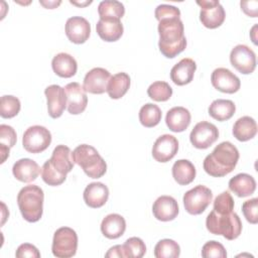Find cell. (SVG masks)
<instances>
[{
    "label": "cell",
    "instance_id": "6da1fadb",
    "mask_svg": "<svg viewBox=\"0 0 258 258\" xmlns=\"http://www.w3.org/2000/svg\"><path fill=\"white\" fill-rule=\"evenodd\" d=\"M158 34L159 50L168 58L175 57L186 47L184 27L179 16L160 19L158 23Z\"/></svg>",
    "mask_w": 258,
    "mask_h": 258
},
{
    "label": "cell",
    "instance_id": "7a4b0ae2",
    "mask_svg": "<svg viewBox=\"0 0 258 258\" xmlns=\"http://www.w3.org/2000/svg\"><path fill=\"white\" fill-rule=\"evenodd\" d=\"M239 156L237 147L229 141H224L218 144L212 153L206 156L203 166L209 175L222 177L233 171Z\"/></svg>",
    "mask_w": 258,
    "mask_h": 258
},
{
    "label": "cell",
    "instance_id": "3957f363",
    "mask_svg": "<svg viewBox=\"0 0 258 258\" xmlns=\"http://www.w3.org/2000/svg\"><path fill=\"white\" fill-rule=\"evenodd\" d=\"M43 190L35 184L22 187L17 195V205L24 220L34 223L40 220L43 213Z\"/></svg>",
    "mask_w": 258,
    "mask_h": 258
},
{
    "label": "cell",
    "instance_id": "277c9868",
    "mask_svg": "<svg viewBox=\"0 0 258 258\" xmlns=\"http://www.w3.org/2000/svg\"><path fill=\"white\" fill-rule=\"evenodd\" d=\"M75 163L82 167L84 172L91 178H100L107 171V164L96 148L88 144L77 146L72 152Z\"/></svg>",
    "mask_w": 258,
    "mask_h": 258
},
{
    "label": "cell",
    "instance_id": "5b68a950",
    "mask_svg": "<svg viewBox=\"0 0 258 258\" xmlns=\"http://www.w3.org/2000/svg\"><path fill=\"white\" fill-rule=\"evenodd\" d=\"M206 227L210 233L222 235L227 240L237 239L242 232V222L234 212L219 214L213 210L207 217Z\"/></svg>",
    "mask_w": 258,
    "mask_h": 258
},
{
    "label": "cell",
    "instance_id": "8992f818",
    "mask_svg": "<svg viewBox=\"0 0 258 258\" xmlns=\"http://www.w3.org/2000/svg\"><path fill=\"white\" fill-rule=\"evenodd\" d=\"M78 249V235L70 227H61L53 234L51 251L55 257L70 258L76 255Z\"/></svg>",
    "mask_w": 258,
    "mask_h": 258
},
{
    "label": "cell",
    "instance_id": "52a82bcc",
    "mask_svg": "<svg viewBox=\"0 0 258 258\" xmlns=\"http://www.w3.org/2000/svg\"><path fill=\"white\" fill-rule=\"evenodd\" d=\"M213 199L212 190L202 184L195 186L183 195V206L190 215H200L205 212Z\"/></svg>",
    "mask_w": 258,
    "mask_h": 258
},
{
    "label": "cell",
    "instance_id": "ba28073f",
    "mask_svg": "<svg viewBox=\"0 0 258 258\" xmlns=\"http://www.w3.org/2000/svg\"><path fill=\"white\" fill-rule=\"evenodd\" d=\"M51 143V133L48 129L40 125L28 127L22 137L24 149L30 153L44 151Z\"/></svg>",
    "mask_w": 258,
    "mask_h": 258
},
{
    "label": "cell",
    "instance_id": "9c48e42d",
    "mask_svg": "<svg viewBox=\"0 0 258 258\" xmlns=\"http://www.w3.org/2000/svg\"><path fill=\"white\" fill-rule=\"evenodd\" d=\"M197 4L201 7L200 20L205 27L214 29L223 24L226 17V12L219 1L199 0L197 1Z\"/></svg>",
    "mask_w": 258,
    "mask_h": 258
},
{
    "label": "cell",
    "instance_id": "30bf717a",
    "mask_svg": "<svg viewBox=\"0 0 258 258\" xmlns=\"http://www.w3.org/2000/svg\"><path fill=\"white\" fill-rule=\"evenodd\" d=\"M218 138V128L208 121H202L197 123L189 134L190 143L194 145V147L198 149L209 148L217 141Z\"/></svg>",
    "mask_w": 258,
    "mask_h": 258
},
{
    "label": "cell",
    "instance_id": "8fae6325",
    "mask_svg": "<svg viewBox=\"0 0 258 258\" xmlns=\"http://www.w3.org/2000/svg\"><path fill=\"white\" fill-rule=\"evenodd\" d=\"M231 64L241 74L249 75L256 68V54L245 44H238L230 53Z\"/></svg>",
    "mask_w": 258,
    "mask_h": 258
},
{
    "label": "cell",
    "instance_id": "7c38bea8",
    "mask_svg": "<svg viewBox=\"0 0 258 258\" xmlns=\"http://www.w3.org/2000/svg\"><path fill=\"white\" fill-rule=\"evenodd\" d=\"M211 82L215 89L227 94H234L241 87L240 79L226 68L214 70L211 76Z\"/></svg>",
    "mask_w": 258,
    "mask_h": 258
},
{
    "label": "cell",
    "instance_id": "4fadbf2b",
    "mask_svg": "<svg viewBox=\"0 0 258 258\" xmlns=\"http://www.w3.org/2000/svg\"><path fill=\"white\" fill-rule=\"evenodd\" d=\"M64 92L69 113L72 115L83 113L88 105V97L83 86L76 82L70 83L64 87Z\"/></svg>",
    "mask_w": 258,
    "mask_h": 258
},
{
    "label": "cell",
    "instance_id": "5bb4252c",
    "mask_svg": "<svg viewBox=\"0 0 258 258\" xmlns=\"http://www.w3.org/2000/svg\"><path fill=\"white\" fill-rule=\"evenodd\" d=\"M178 150V141L173 135L163 134L159 136L152 146V156L158 162L171 160Z\"/></svg>",
    "mask_w": 258,
    "mask_h": 258
},
{
    "label": "cell",
    "instance_id": "9a60e30c",
    "mask_svg": "<svg viewBox=\"0 0 258 258\" xmlns=\"http://www.w3.org/2000/svg\"><path fill=\"white\" fill-rule=\"evenodd\" d=\"M44 95L46 97L48 115L53 119L60 117L67 108L64 88H61L58 85H50L45 88Z\"/></svg>",
    "mask_w": 258,
    "mask_h": 258
},
{
    "label": "cell",
    "instance_id": "2e32d148",
    "mask_svg": "<svg viewBox=\"0 0 258 258\" xmlns=\"http://www.w3.org/2000/svg\"><path fill=\"white\" fill-rule=\"evenodd\" d=\"M111 78L110 73L103 68H94L89 71L83 83V88L87 93L103 94L107 92V86Z\"/></svg>",
    "mask_w": 258,
    "mask_h": 258
},
{
    "label": "cell",
    "instance_id": "e0dca14e",
    "mask_svg": "<svg viewBox=\"0 0 258 258\" xmlns=\"http://www.w3.org/2000/svg\"><path fill=\"white\" fill-rule=\"evenodd\" d=\"M66 34L70 41L76 44L84 43L90 37L91 25L82 16L70 17L66 22Z\"/></svg>",
    "mask_w": 258,
    "mask_h": 258
},
{
    "label": "cell",
    "instance_id": "ac0fdd59",
    "mask_svg": "<svg viewBox=\"0 0 258 258\" xmlns=\"http://www.w3.org/2000/svg\"><path fill=\"white\" fill-rule=\"evenodd\" d=\"M178 204L170 196H161L156 199L152 206V213L155 219L161 222L174 220L178 215Z\"/></svg>",
    "mask_w": 258,
    "mask_h": 258
},
{
    "label": "cell",
    "instance_id": "d6986e66",
    "mask_svg": "<svg viewBox=\"0 0 258 258\" xmlns=\"http://www.w3.org/2000/svg\"><path fill=\"white\" fill-rule=\"evenodd\" d=\"M50 166L60 175L67 177V174L72 171L74 167V160L72 157L71 149L66 145H57L47 160Z\"/></svg>",
    "mask_w": 258,
    "mask_h": 258
},
{
    "label": "cell",
    "instance_id": "ffe728a7",
    "mask_svg": "<svg viewBox=\"0 0 258 258\" xmlns=\"http://www.w3.org/2000/svg\"><path fill=\"white\" fill-rule=\"evenodd\" d=\"M83 197L88 207L98 209L107 203L109 198V188L103 182H91L86 186Z\"/></svg>",
    "mask_w": 258,
    "mask_h": 258
},
{
    "label": "cell",
    "instance_id": "44dd1931",
    "mask_svg": "<svg viewBox=\"0 0 258 258\" xmlns=\"http://www.w3.org/2000/svg\"><path fill=\"white\" fill-rule=\"evenodd\" d=\"M197 70V63L194 59L184 57L174 64L170 71V79L177 86L189 84Z\"/></svg>",
    "mask_w": 258,
    "mask_h": 258
},
{
    "label": "cell",
    "instance_id": "7402d4cb",
    "mask_svg": "<svg viewBox=\"0 0 258 258\" xmlns=\"http://www.w3.org/2000/svg\"><path fill=\"white\" fill-rule=\"evenodd\" d=\"M41 168L30 158H21L17 160L12 167L14 177L22 182H31L37 178Z\"/></svg>",
    "mask_w": 258,
    "mask_h": 258
},
{
    "label": "cell",
    "instance_id": "603a6c76",
    "mask_svg": "<svg viewBox=\"0 0 258 258\" xmlns=\"http://www.w3.org/2000/svg\"><path fill=\"white\" fill-rule=\"evenodd\" d=\"M191 116L189 111L184 107H173L166 113L165 123L172 132H182L190 124Z\"/></svg>",
    "mask_w": 258,
    "mask_h": 258
},
{
    "label": "cell",
    "instance_id": "cb8c5ba5",
    "mask_svg": "<svg viewBox=\"0 0 258 258\" xmlns=\"http://www.w3.org/2000/svg\"><path fill=\"white\" fill-rule=\"evenodd\" d=\"M98 35L105 41L112 42L118 40L124 31L120 19H99L96 24Z\"/></svg>",
    "mask_w": 258,
    "mask_h": 258
},
{
    "label": "cell",
    "instance_id": "d4e9b609",
    "mask_svg": "<svg viewBox=\"0 0 258 258\" xmlns=\"http://www.w3.org/2000/svg\"><path fill=\"white\" fill-rule=\"evenodd\" d=\"M51 68L55 75L60 78H71L76 75L78 63L74 56L66 52H59L53 56Z\"/></svg>",
    "mask_w": 258,
    "mask_h": 258
},
{
    "label": "cell",
    "instance_id": "484cf974",
    "mask_svg": "<svg viewBox=\"0 0 258 258\" xmlns=\"http://www.w3.org/2000/svg\"><path fill=\"white\" fill-rule=\"evenodd\" d=\"M125 230V219L119 214H109L101 223V232L108 239H117L121 237Z\"/></svg>",
    "mask_w": 258,
    "mask_h": 258
},
{
    "label": "cell",
    "instance_id": "4316f807",
    "mask_svg": "<svg viewBox=\"0 0 258 258\" xmlns=\"http://www.w3.org/2000/svg\"><path fill=\"white\" fill-rule=\"evenodd\" d=\"M229 188L239 198H246L254 194L256 181L248 173H239L229 180Z\"/></svg>",
    "mask_w": 258,
    "mask_h": 258
},
{
    "label": "cell",
    "instance_id": "83f0119b",
    "mask_svg": "<svg viewBox=\"0 0 258 258\" xmlns=\"http://www.w3.org/2000/svg\"><path fill=\"white\" fill-rule=\"evenodd\" d=\"M257 133L256 121L250 116L239 118L233 126V135L239 141H248L255 137Z\"/></svg>",
    "mask_w": 258,
    "mask_h": 258
},
{
    "label": "cell",
    "instance_id": "f1b7e54d",
    "mask_svg": "<svg viewBox=\"0 0 258 258\" xmlns=\"http://www.w3.org/2000/svg\"><path fill=\"white\" fill-rule=\"evenodd\" d=\"M172 176L180 185H186L196 177V167L187 159H179L172 165Z\"/></svg>",
    "mask_w": 258,
    "mask_h": 258
},
{
    "label": "cell",
    "instance_id": "f546056e",
    "mask_svg": "<svg viewBox=\"0 0 258 258\" xmlns=\"http://www.w3.org/2000/svg\"><path fill=\"white\" fill-rule=\"evenodd\" d=\"M130 87V77L126 73H117L113 75L107 86V93L111 99L122 98Z\"/></svg>",
    "mask_w": 258,
    "mask_h": 258
},
{
    "label": "cell",
    "instance_id": "4dcf8cb0",
    "mask_svg": "<svg viewBox=\"0 0 258 258\" xmlns=\"http://www.w3.org/2000/svg\"><path fill=\"white\" fill-rule=\"evenodd\" d=\"M209 115L217 121H227L233 117L236 111V106L233 101L218 99L212 102L209 109Z\"/></svg>",
    "mask_w": 258,
    "mask_h": 258
},
{
    "label": "cell",
    "instance_id": "1f68e13d",
    "mask_svg": "<svg viewBox=\"0 0 258 258\" xmlns=\"http://www.w3.org/2000/svg\"><path fill=\"white\" fill-rule=\"evenodd\" d=\"M101 19H121L125 14L124 5L116 0L101 1L98 6Z\"/></svg>",
    "mask_w": 258,
    "mask_h": 258
},
{
    "label": "cell",
    "instance_id": "d6a6232c",
    "mask_svg": "<svg viewBox=\"0 0 258 258\" xmlns=\"http://www.w3.org/2000/svg\"><path fill=\"white\" fill-rule=\"evenodd\" d=\"M17 135L13 127L1 124L0 125V154H1V163H3L6 158L9 156L10 148L13 147L16 143Z\"/></svg>",
    "mask_w": 258,
    "mask_h": 258
},
{
    "label": "cell",
    "instance_id": "836d02e7",
    "mask_svg": "<svg viewBox=\"0 0 258 258\" xmlns=\"http://www.w3.org/2000/svg\"><path fill=\"white\" fill-rule=\"evenodd\" d=\"M161 110L159 107L152 103H147L143 105L139 111V121L147 128H151L159 124L161 120Z\"/></svg>",
    "mask_w": 258,
    "mask_h": 258
},
{
    "label": "cell",
    "instance_id": "e575fe53",
    "mask_svg": "<svg viewBox=\"0 0 258 258\" xmlns=\"http://www.w3.org/2000/svg\"><path fill=\"white\" fill-rule=\"evenodd\" d=\"M179 254V245L171 239H162L154 247V256L156 258H177Z\"/></svg>",
    "mask_w": 258,
    "mask_h": 258
},
{
    "label": "cell",
    "instance_id": "d590c367",
    "mask_svg": "<svg viewBox=\"0 0 258 258\" xmlns=\"http://www.w3.org/2000/svg\"><path fill=\"white\" fill-rule=\"evenodd\" d=\"M124 258H141L146 253V246L142 239L131 237L122 244Z\"/></svg>",
    "mask_w": 258,
    "mask_h": 258
},
{
    "label": "cell",
    "instance_id": "8d00e7d4",
    "mask_svg": "<svg viewBox=\"0 0 258 258\" xmlns=\"http://www.w3.org/2000/svg\"><path fill=\"white\" fill-rule=\"evenodd\" d=\"M21 108L20 101L17 97L11 95H4L1 97L0 102V116L2 118H13L15 117Z\"/></svg>",
    "mask_w": 258,
    "mask_h": 258
},
{
    "label": "cell",
    "instance_id": "74e56055",
    "mask_svg": "<svg viewBox=\"0 0 258 258\" xmlns=\"http://www.w3.org/2000/svg\"><path fill=\"white\" fill-rule=\"evenodd\" d=\"M148 96L156 102L167 101L172 95V88L168 83L157 81L152 83L147 89Z\"/></svg>",
    "mask_w": 258,
    "mask_h": 258
},
{
    "label": "cell",
    "instance_id": "f35d334b",
    "mask_svg": "<svg viewBox=\"0 0 258 258\" xmlns=\"http://www.w3.org/2000/svg\"><path fill=\"white\" fill-rule=\"evenodd\" d=\"M215 212L219 214H227L231 213L234 210V200L229 191H223L214 201V209Z\"/></svg>",
    "mask_w": 258,
    "mask_h": 258
},
{
    "label": "cell",
    "instance_id": "ab89813d",
    "mask_svg": "<svg viewBox=\"0 0 258 258\" xmlns=\"http://www.w3.org/2000/svg\"><path fill=\"white\" fill-rule=\"evenodd\" d=\"M204 258H226L227 252L225 247L217 241H209L202 248Z\"/></svg>",
    "mask_w": 258,
    "mask_h": 258
},
{
    "label": "cell",
    "instance_id": "60d3db41",
    "mask_svg": "<svg viewBox=\"0 0 258 258\" xmlns=\"http://www.w3.org/2000/svg\"><path fill=\"white\" fill-rule=\"evenodd\" d=\"M242 212L246 220L251 224L258 223V199L248 200L242 205Z\"/></svg>",
    "mask_w": 258,
    "mask_h": 258
},
{
    "label": "cell",
    "instance_id": "b9f144b4",
    "mask_svg": "<svg viewBox=\"0 0 258 258\" xmlns=\"http://www.w3.org/2000/svg\"><path fill=\"white\" fill-rule=\"evenodd\" d=\"M154 15H155V18L158 21L160 19L166 18V17H172V16H179L180 17V10L177 7L173 6V5L160 4L155 8Z\"/></svg>",
    "mask_w": 258,
    "mask_h": 258
},
{
    "label": "cell",
    "instance_id": "7bdbcfd3",
    "mask_svg": "<svg viewBox=\"0 0 258 258\" xmlns=\"http://www.w3.org/2000/svg\"><path fill=\"white\" fill-rule=\"evenodd\" d=\"M15 256L17 258H39L40 257V253L38 251V249L29 243H24L21 244L15 253Z\"/></svg>",
    "mask_w": 258,
    "mask_h": 258
},
{
    "label": "cell",
    "instance_id": "ee69618b",
    "mask_svg": "<svg viewBox=\"0 0 258 258\" xmlns=\"http://www.w3.org/2000/svg\"><path fill=\"white\" fill-rule=\"evenodd\" d=\"M256 1H241L240 5L242 10L249 16L251 17H257V7L252 8V5L255 3Z\"/></svg>",
    "mask_w": 258,
    "mask_h": 258
},
{
    "label": "cell",
    "instance_id": "f6af8a7d",
    "mask_svg": "<svg viewBox=\"0 0 258 258\" xmlns=\"http://www.w3.org/2000/svg\"><path fill=\"white\" fill-rule=\"evenodd\" d=\"M105 257L108 258H114V257H123L124 258V252H123V248L122 245H115L113 247H111L108 252L105 254Z\"/></svg>",
    "mask_w": 258,
    "mask_h": 258
},
{
    "label": "cell",
    "instance_id": "bcb514c9",
    "mask_svg": "<svg viewBox=\"0 0 258 258\" xmlns=\"http://www.w3.org/2000/svg\"><path fill=\"white\" fill-rule=\"evenodd\" d=\"M39 3H40L41 5H43L45 8L53 9V8L57 7L61 2H60V1H48V2H45V1H39Z\"/></svg>",
    "mask_w": 258,
    "mask_h": 258
},
{
    "label": "cell",
    "instance_id": "7dc6e473",
    "mask_svg": "<svg viewBox=\"0 0 258 258\" xmlns=\"http://www.w3.org/2000/svg\"><path fill=\"white\" fill-rule=\"evenodd\" d=\"M256 28H257V24H255V25L252 27V29H251V32H250V34H251V38H252V40H253V42H254L255 44L257 43V41H256V38H255V36H254Z\"/></svg>",
    "mask_w": 258,
    "mask_h": 258
},
{
    "label": "cell",
    "instance_id": "c3c4849f",
    "mask_svg": "<svg viewBox=\"0 0 258 258\" xmlns=\"http://www.w3.org/2000/svg\"><path fill=\"white\" fill-rule=\"evenodd\" d=\"M72 4H75V5H78V6H85V5H89V4H91L92 3V1H86L85 3H83V2H81V3H79V2H76V1H70Z\"/></svg>",
    "mask_w": 258,
    "mask_h": 258
}]
</instances>
